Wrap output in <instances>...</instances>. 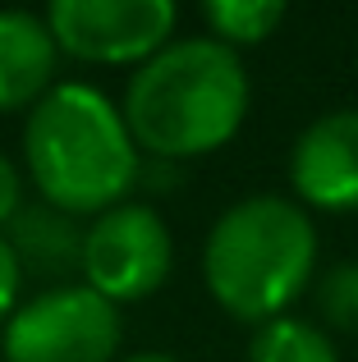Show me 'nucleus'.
I'll return each instance as SVG.
<instances>
[{"mask_svg": "<svg viewBox=\"0 0 358 362\" xmlns=\"http://www.w3.org/2000/svg\"><path fill=\"white\" fill-rule=\"evenodd\" d=\"M120 110L143 160L184 165L239 138L253 110V78L239 51L207 33H179L129 69Z\"/></svg>", "mask_w": 358, "mask_h": 362, "instance_id": "1", "label": "nucleus"}, {"mask_svg": "<svg viewBox=\"0 0 358 362\" xmlns=\"http://www.w3.org/2000/svg\"><path fill=\"white\" fill-rule=\"evenodd\" d=\"M18 165L37 202L74 221H92L129 202V193L143 184L147 160L106 88L88 78H60L23 115Z\"/></svg>", "mask_w": 358, "mask_h": 362, "instance_id": "2", "label": "nucleus"}, {"mask_svg": "<svg viewBox=\"0 0 358 362\" xmlns=\"http://www.w3.org/2000/svg\"><path fill=\"white\" fill-rule=\"evenodd\" d=\"M202 289L230 321L258 330L294 312L322 271V230L289 193H248L212 221L197 252Z\"/></svg>", "mask_w": 358, "mask_h": 362, "instance_id": "3", "label": "nucleus"}, {"mask_svg": "<svg viewBox=\"0 0 358 362\" xmlns=\"http://www.w3.org/2000/svg\"><path fill=\"white\" fill-rule=\"evenodd\" d=\"M125 312L83 280L42 284L0 326L5 362H120Z\"/></svg>", "mask_w": 358, "mask_h": 362, "instance_id": "4", "label": "nucleus"}, {"mask_svg": "<svg viewBox=\"0 0 358 362\" xmlns=\"http://www.w3.org/2000/svg\"><path fill=\"white\" fill-rule=\"evenodd\" d=\"M175 271V230L161 216V206L147 197L110 206L83 225L79 280L97 289L120 312L129 303H147L161 293V284Z\"/></svg>", "mask_w": 358, "mask_h": 362, "instance_id": "5", "label": "nucleus"}, {"mask_svg": "<svg viewBox=\"0 0 358 362\" xmlns=\"http://www.w3.org/2000/svg\"><path fill=\"white\" fill-rule=\"evenodd\" d=\"M42 14L64 60L97 69H138L179 37L175 0H51Z\"/></svg>", "mask_w": 358, "mask_h": 362, "instance_id": "6", "label": "nucleus"}, {"mask_svg": "<svg viewBox=\"0 0 358 362\" xmlns=\"http://www.w3.org/2000/svg\"><path fill=\"white\" fill-rule=\"evenodd\" d=\"M289 197L313 216L358 211V106L322 110L299 129L285 156Z\"/></svg>", "mask_w": 358, "mask_h": 362, "instance_id": "7", "label": "nucleus"}, {"mask_svg": "<svg viewBox=\"0 0 358 362\" xmlns=\"http://www.w3.org/2000/svg\"><path fill=\"white\" fill-rule=\"evenodd\" d=\"M60 60L42 9H0V115H28L60 83Z\"/></svg>", "mask_w": 358, "mask_h": 362, "instance_id": "8", "label": "nucleus"}, {"mask_svg": "<svg viewBox=\"0 0 358 362\" xmlns=\"http://www.w3.org/2000/svg\"><path fill=\"white\" fill-rule=\"evenodd\" d=\"M83 225L74 216L55 211L46 202H28L9 221L5 239L23 262V275H46L51 284L79 280V252H83Z\"/></svg>", "mask_w": 358, "mask_h": 362, "instance_id": "9", "label": "nucleus"}, {"mask_svg": "<svg viewBox=\"0 0 358 362\" xmlns=\"http://www.w3.org/2000/svg\"><path fill=\"white\" fill-rule=\"evenodd\" d=\"M243 362H340V344L317 317L285 312L248 335Z\"/></svg>", "mask_w": 358, "mask_h": 362, "instance_id": "10", "label": "nucleus"}, {"mask_svg": "<svg viewBox=\"0 0 358 362\" xmlns=\"http://www.w3.org/2000/svg\"><path fill=\"white\" fill-rule=\"evenodd\" d=\"M289 18L285 0H202V23L207 37H216L230 51H248L276 37V28Z\"/></svg>", "mask_w": 358, "mask_h": 362, "instance_id": "11", "label": "nucleus"}, {"mask_svg": "<svg viewBox=\"0 0 358 362\" xmlns=\"http://www.w3.org/2000/svg\"><path fill=\"white\" fill-rule=\"evenodd\" d=\"M313 308L331 335H358V257L331 262L313 280Z\"/></svg>", "mask_w": 358, "mask_h": 362, "instance_id": "12", "label": "nucleus"}, {"mask_svg": "<svg viewBox=\"0 0 358 362\" xmlns=\"http://www.w3.org/2000/svg\"><path fill=\"white\" fill-rule=\"evenodd\" d=\"M23 262H18V252L9 247V239L0 234V326H5L9 317H14V308L23 303Z\"/></svg>", "mask_w": 358, "mask_h": 362, "instance_id": "13", "label": "nucleus"}, {"mask_svg": "<svg viewBox=\"0 0 358 362\" xmlns=\"http://www.w3.org/2000/svg\"><path fill=\"white\" fill-rule=\"evenodd\" d=\"M23 206H28V179H23V165H18L14 156H5V151H0V234L9 230V221H14Z\"/></svg>", "mask_w": 358, "mask_h": 362, "instance_id": "14", "label": "nucleus"}, {"mask_svg": "<svg viewBox=\"0 0 358 362\" xmlns=\"http://www.w3.org/2000/svg\"><path fill=\"white\" fill-rule=\"evenodd\" d=\"M120 362H184V358L166 354V349H138V354H120Z\"/></svg>", "mask_w": 358, "mask_h": 362, "instance_id": "15", "label": "nucleus"}]
</instances>
